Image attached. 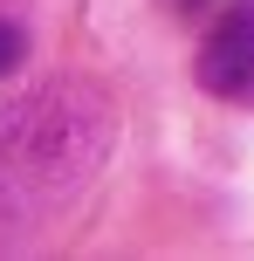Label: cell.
<instances>
[{
  "label": "cell",
  "instance_id": "1",
  "mask_svg": "<svg viewBox=\"0 0 254 261\" xmlns=\"http://www.w3.org/2000/svg\"><path fill=\"white\" fill-rule=\"evenodd\" d=\"M117 151V103L96 83H48L0 110V241L55 227Z\"/></svg>",
  "mask_w": 254,
  "mask_h": 261
},
{
  "label": "cell",
  "instance_id": "2",
  "mask_svg": "<svg viewBox=\"0 0 254 261\" xmlns=\"http://www.w3.org/2000/svg\"><path fill=\"white\" fill-rule=\"evenodd\" d=\"M192 83H200L213 103L254 110V0H234V7H220V21L200 35Z\"/></svg>",
  "mask_w": 254,
  "mask_h": 261
},
{
  "label": "cell",
  "instance_id": "3",
  "mask_svg": "<svg viewBox=\"0 0 254 261\" xmlns=\"http://www.w3.org/2000/svg\"><path fill=\"white\" fill-rule=\"evenodd\" d=\"M21 55H27V35L14 21H0V76H7V69H21Z\"/></svg>",
  "mask_w": 254,
  "mask_h": 261
},
{
  "label": "cell",
  "instance_id": "4",
  "mask_svg": "<svg viewBox=\"0 0 254 261\" xmlns=\"http://www.w3.org/2000/svg\"><path fill=\"white\" fill-rule=\"evenodd\" d=\"M165 7H172L179 21H192V14H206V7H213V0H165Z\"/></svg>",
  "mask_w": 254,
  "mask_h": 261
}]
</instances>
